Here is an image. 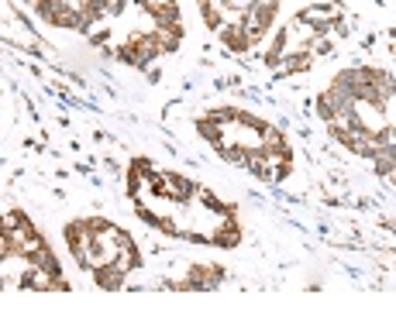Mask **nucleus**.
I'll list each match as a JSON object with an SVG mask.
<instances>
[{
	"label": "nucleus",
	"instance_id": "nucleus-1",
	"mask_svg": "<svg viewBox=\"0 0 396 309\" xmlns=\"http://www.w3.org/2000/svg\"><path fill=\"white\" fill-rule=\"evenodd\" d=\"M279 14V0H255L248 11H241V24L248 28V35L258 41H265V35L273 31V21Z\"/></svg>",
	"mask_w": 396,
	"mask_h": 309
},
{
	"label": "nucleus",
	"instance_id": "nucleus-2",
	"mask_svg": "<svg viewBox=\"0 0 396 309\" xmlns=\"http://www.w3.org/2000/svg\"><path fill=\"white\" fill-rule=\"evenodd\" d=\"M218 38L231 56H248V52L255 48V38L248 35V28H245L241 21H228V24L218 31Z\"/></svg>",
	"mask_w": 396,
	"mask_h": 309
},
{
	"label": "nucleus",
	"instance_id": "nucleus-3",
	"mask_svg": "<svg viewBox=\"0 0 396 309\" xmlns=\"http://www.w3.org/2000/svg\"><path fill=\"white\" fill-rule=\"evenodd\" d=\"M228 271L214 265V261H203V265H190V278H186V292H207V289H218L224 282Z\"/></svg>",
	"mask_w": 396,
	"mask_h": 309
},
{
	"label": "nucleus",
	"instance_id": "nucleus-4",
	"mask_svg": "<svg viewBox=\"0 0 396 309\" xmlns=\"http://www.w3.org/2000/svg\"><path fill=\"white\" fill-rule=\"evenodd\" d=\"M166 179H169V189H173V203H179V206L193 203V199L200 196V186L193 182V179H186V175H176V172H166Z\"/></svg>",
	"mask_w": 396,
	"mask_h": 309
},
{
	"label": "nucleus",
	"instance_id": "nucleus-5",
	"mask_svg": "<svg viewBox=\"0 0 396 309\" xmlns=\"http://www.w3.org/2000/svg\"><path fill=\"white\" fill-rule=\"evenodd\" d=\"M207 241H210V244H218V248H228V251L238 248V244H241V227H238V220H235V216H224L218 231L207 234Z\"/></svg>",
	"mask_w": 396,
	"mask_h": 309
},
{
	"label": "nucleus",
	"instance_id": "nucleus-6",
	"mask_svg": "<svg viewBox=\"0 0 396 309\" xmlns=\"http://www.w3.org/2000/svg\"><path fill=\"white\" fill-rule=\"evenodd\" d=\"M124 275H128V271L121 268L118 261H111V265H100V268H93V282H97L100 289L118 292L121 286H124Z\"/></svg>",
	"mask_w": 396,
	"mask_h": 309
},
{
	"label": "nucleus",
	"instance_id": "nucleus-7",
	"mask_svg": "<svg viewBox=\"0 0 396 309\" xmlns=\"http://www.w3.org/2000/svg\"><path fill=\"white\" fill-rule=\"evenodd\" d=\"M369 162H372V169H376V175H386L396 169V141H386V145H379L376 152L369 154Z\"/></svg>",
	"mask_w": 396,
	"mask_h": 309
},
{
	"label": "nucleus",
	"instance_id": "nucleus-8",
	"mask_svg": "<svg viewBox=\"0 0 396 309\" xmlns=\"http://www.w3.org/2000/svg\"><path fill=\"white\" fill-rule=\"evenodd\" d=\"M200 14H203V24H207V28H214V31H220V28L228 24V7H224L220 0L200 4Z\"/></svg>",
	"mask_w": 396,
	"mask_h": 309
},
{
	"label": "nucleus",
	"instance_id": "nucleus-9",
	"mask_svg": "<svg viewBox=\"0 0 396 309\" xmlns=\"http://www.w3.org/2000/svg\"><path fill=\"white\" fill-rule=\"evenodd\" d=\"M290 148V141H286V135L279 131V127H273V124H265L262 127V152L265 154H279Z\"/></svg>",
	"mask_w": 396,
	"mask_h": 309
},
{
	"label": "nucleus",
	"instance_id": "nucleus-10",
	"mask_svg": "<svg viewBox=\"0 0 396 309\" xmlns=\"http://www.w3.org/2000/svg\"><path fill=\"white\" fill-rule=\"evenodd\" d=\"M310 66H314L310 48H297L293 56H286V62H283V73H286V76H297V73H307Z\"/></svg>",
	"mask_w": 396,
	"mask_h": 309
},
{
	"label": "nucleus",
	"instance_id": "nucleus-11",
	"mask_svg": "<svg viewBox=\"0 0 396 309\" xmlns=\"http://www.w3.org/2000/svg\"><path fill=\"white\" fill-rule=\"evenodd\" d=\"M152 38H156V45H158V52H162V56H173V52H179L183 35L169 31V28H152Z\"/></svg>",
	"mask_w": 396,
	"mask_h": 309
},
{
	"label": "nucleus",
	"instance_id": "nucleus-12",
	"mask_svg": "<svg viewBox=\"0 0 396 309\" xmlns=\"http://www.w3.org/2000/svg\"><path fill=\"white\" fill-rule=\"evenodd\" d=\"M83 227H86L90 237H100V234L114 231V224H111V220H103V216H83Z\"/></svg>",
	"mask_w": 396,
	"mask_h": 309
},
{
	"label": "nucleus",
	"instance_id": "nucleus-13",
	"mask_svg": "<svg viewBox=\"0 0 396 309\" xmlns=\"http://www.w3.org/2000/svg\"><path fill=\"white\" fill-rule=\"evenodd\" d=\"M200 199H203V206H207V210L224 213V203H220V199H218L214 193H210V189H200Z\"/></svg>",
	"mask_w": 396,
	"mask_h": 309
},
{
	"label": "nucleus",
	"instance_id": "nucleus-14",
	"mask_svg": "<svg viewBox=\"0 0 396 309\" xmlns=\"http://www.w3.org/2000/svg\"><path fill=\"white\" fill-rule=\"evenodd\" d=\"M128 11V0H107V14H124Z\"/></svg>",
	"mask_w": 396,
	"mask_h": 309
},
{
	"label": "nucleus",
	"instance_id": "nucleus-15",
	"mask_svg": "<svg viewBox=\"0 0 396 309\" xmlns=\"http://www.w3.org/2000/svg\"><path fill=\"white\" fill-rule=\"evenodd\" d=\"M386 182H390V186H396V169H393L390 175H386Z\"/></svg>",
	"mask_w": 396,
	"mask_h": 309
}]
</instances>
